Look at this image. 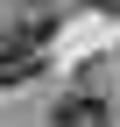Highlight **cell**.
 I'll return each mask as SVG.
<instances>
[{"label": "cell", "mask_w": 120, "mask_h": 127, "mask_svg": "<svg viewBox=\"0 0 120 127\" xmlns=\"http://www.w3.org/2000/svg\"><path fill=\"white\" fill-rule=\"evenodd\" d=\"M57 127H113V120H106L99 99H64L57 106Z\"/></svg>", "instance_id": "cell-2"}, {"label": "cell", "mask_w": 120, "mask_h": 127, "mask_svg": "<svg viewBox=\"0 0 120 127\" xmlns=\"http://www.w3.org/2000/svg\"><path fill=\"white\" fill-rule=\"evenodd\" d=\"M35 71H42V50H35V42H21V35H14L7 50H0V85H28Z\"/></svg>", "instance_id": "cell-1"}, {"label": "cell", "mask_w": 120, "mask_h": 127, "mask_svg": "<svg viewBox=\"0 0 120 127\" xmlns=\"http://www.w3.org/2000/svg\"><path fill=\"white\" fill-rule=\"evenodd\" d=\"M85 7H99V14H120V0H85Z\"/></svg>", "instance_id": "cell-3"}]
</instances>
